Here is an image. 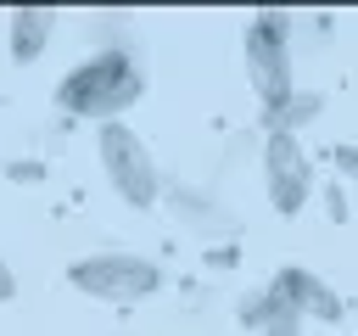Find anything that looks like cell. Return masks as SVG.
<instances>
[{"mask_svg": "<svg viewBox=\"0 0 358 336\" xmlns=\"http://www.w3.org/2000/svg\"><path fill=\"white\" fill-rule=\"evenodd\" d=\"M67 280L73 291L95 297V302H145L162 291V269L151 258H134V252H95V258H78L67 263Z\"/></svg>", "mask_w": 358, "mask_h": 336, "instance_id": "obj_2", "label": "cell"}, {"mask_svg": "<svg viewBox=\"0 0 358 336\" xmlns=\"http://www.w3.org/2000/svg\"><path fill=\"white\" fill-rule=\"evenodd\" d=\"M263 185H268V202L280 213H302L308 190H313V162L302 151L296 134H280L268 129V146H263Z\"/></svg>", "mask_w": 358, "mask_h": 336, "instance_id": "obj_5", "label": "cell"}, {"mask_svg": "<svg viewBox=\"0 0 358 336\" xmlns=\"http://www.w3.org/2000/svg\"><path fill=\"white\" fill-rule=\"evenodd\" d=\"M241 319H246L257 336H302V314H296V308H291L274 286H257V291L246 297Z\"/></svg>", "mask_w": 358, "mask_h": 336, "instance_id": "obj_7", "label": "cell"}, {"mask_svg": "<svg viewBox=\"0 0 358 336\" xmlns=\"http://www.w3.org/2000/svg\"><path fill=\"white\" fill-rule=\"evenodd\" d=\"M336 157H341V168H347V174H358V151H336Z\"/></svg>", "mask_w": 358, "mask_h": 336, "instance_id": "obj_11", "label": "cell"}, {"mask_svg": "<svg viewBox=\"0 0 358 336\" xmlns=\"http://www.w3.org/2000/svg\"><path fill=\"white\" fill-rule=\"evenodd\" d=\"M291 17L285 11H257L246 28V73L263 101V118H274L291 101Z\"/></svg>", "mask_w": 358, "mask_h": 336, "instance_id": "obj_3", "label": "cell"}, {"mask_svg": "<svg viewBox=\"0 0 358 336\" xmlns=\"http://www.w3.org/2000/svg\"><path fill=\"white\" fill-rule=\"evenodd\" d=\"M319 106H324V101H319L313 90H302V95L291 90V101H285V106L268 118V129H280V134H296V129H308V123L319 118Z\"/></svg>", "mask_w": 358, "mask_h": 336, "instance_id": "obj_9", "label": "cell"}, {"mask_svg": "<svg viewBox=\"0 0 358 336\" xmlns=\"http://www.w3.org/2000/svg\"><path fill=\"white\" fill-rule=\"evenodd\" d=\"M50 28H56V11H45V6H17V11H11V56H17V62L45 56Z\"/></svg>", "mask_w": 358, "mask_h": 336, "instance_id": "obj_8", "label": "cell"}, {"mask_svg": "<svg viewBox=\"0 0 358 336\" xmlns=\"http://www.w3.org/2000/svg\"><path fill=\"white\" fill-rule=\"evenodd\" d=\"M145 95V73L129 50H95L78 67H67V78L56 84V106L73 118H101L117 123V112H129Z\"/></svg>", "mask_w": 358, "mask_h": 336, "instance_id": "obj_1", "label": "cell"}, {"mask_svg": "<svg viewBox=\"0 0 358 336\" xmlns=\"http://www.w3.org/2000/svg\"><path fill=\"white\" fill-rule=\"evenodd\" d=\"M274 291H280L302 319H308V314H313L319 325H336V319H341V297H336L319 274H308V269H280V274H274Z\"/></svg>", "mask_w": 358, "mask_h": 336, "instance_id": "obj_6", "label": "cell"}, {"mask_svg": "<svg viewBox=\"0 0 358 336\" xmlns=\"http://www.w3.org/2000/svg\"><path fill=\"white\" fill-rule=\"evenodd\" d=\"M17 297V274H11V263L0 258V302H11Z\"/></svg>", "mask_w": 358, "mask_h": 336, "instance_id": "obj_10", "label": "cell"}, {"mask_svg": "<svg viewBox=\"0 0 358 336\" xmlns=\"http://www.w3.org/2000/svg\"><path fill=\"white\" fill-rule=\"evenodd\" d=\"M95 151H101V168H106L112 190H117L129 207H157L162 174H157V162H151V146H145L129 123H101Z\"/></svg>", "mask_w": 358, "mask_h": 336, "instance_id": "obj_4", "label": "cell"}]
</instances>
